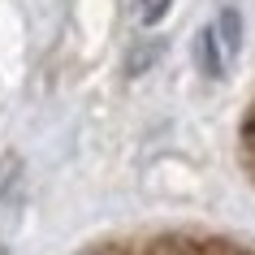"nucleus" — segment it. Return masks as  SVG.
Returning <instances> with one entry per match:
<instances>
[{
    "instance_id": "1",
    "label": "nucleus",
    "mask_w": 255,
    "mask_h": 255,
    "mask_svg": "<svg viewBox=\"0 0 255 255\" xmlns=\"http://www.w3.org/2000/svg\"><path fill=\"white\" fill-rule=\"evenodd\" d=\"M195 56H199V69L208 74V78H221L225 74V43H221V35H216V26L199 30V43H195Z\"/></svg>"
},
{
    "instance_id": "6",
    "label": "nucleus",
    "mask_w": 255,
    "mask_h": 255,
    "mask_svg": "<svg viewBox=\"0 0 255 255\" xmlns=\"http://www.w3.org/2000/svg\"><path fill=\"white\" fill-rule=\"evenodd\" d=\"M164 9H169V0H143V9H138V17H143V22H160L164 17Z\"/></svg>"
},
{
    "instance_id": "7",
    "label": "nucleus",
    "mask_w": 255,
    "mask_h": 255,
    "mask_svg": "<svg viewBox=\"0 0 255 255\" xmlns=\"http://www.w3.org/2000/svg\"><path fill=\"white\" fill-rule=\"evenodd\" d=\"M95 255H130V251H121V247H104V251H95Z\"/></svg>"
},
{
    "instance_id": "3",
    "label": "nucleus",
    "mask_w": 255,
    "mask_h": 255,
    "mask_svg": "<svg viewBox=\"0 0 255 255\" xmlns=\"http://www.w3.org/2000/svg\"><path fill=\"white\" fill-rule=\"evenodd\" d=\"M17 177H22V156L4 151V156H0V199H4V195L17 186Z\"/></svg>"
},
{
    "instance_id": "2",
    "label": "nucleus",
    "mask_w": 255,
    "mask_h": 255,
    "mask_svg": "<svg viewBox=\"0 0 255 255\" xmlns=\"http://www.w3.org/2000/svg\"><path fill=\"white\" fill-rule=\"evenodd\" d=\"M216 35H221V43H225V52H229V56L238 52V43H242V22H238V9H234V4H225V9H221Z\"/></svg>"
},
{
    "instance_id": "5",
    "label": "nucleus",
    "mask_w": 255,
    "mask_h": 255,
    "mask_svg": "<svg viewBox=\"0 0 255 255\" xmlns=\"http://www.w3.org/2000/svg\"><path fill=\"white\" fill-rule=\"evenodd\" d=\"M156 52H160V43L151 39L147 48H143V52H134V56H130V74H143V69H147L151 61H156Z\"/></svg>"
},
{
    "instance_id": "4",
    "label": "nucleus",
    "mask_w": 255,
    "mask_h": 255,
    "mask_svg": "<svg viewBox=\"0 0 255 255\" xmlns=\"http://www.w3.org/2000/svg\"><path fill=\"white\" fill-rule=\"evenodd\" d=\"M138 255H190V247L182 238H156V242H147Z\"/></svg>"
}]
</instances>
